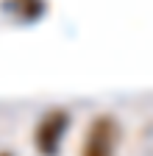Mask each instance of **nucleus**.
I'll use <instances>...</instances> for the list:
<instances>
[{
  "instance_id": "nucleus-1",
  "label": "nucleus",
  "mask_w": 153,
  "mask_h": 156,
  "mask_svg": "<svg viewBox=\"0 0 153 156\" xmlns=\"http://www.w3.org/2000/svg\"><path fill=\"white\" fill-rule=\"evenodd\" d=\"M67 123H70V117H67L64 109H53L39 120L33 140H36V151L42 156H53L59 151V145L64 140V131H67Z\"/></svg>"
},
{
  "instance_id": "nucleus-2",
  "label": "nucleus",
  "mask_w": 153,
  "mask_h": 156,
  "mask_svg": "<svg viewBox=\"0 0 153 156\" xmlns=\"http://www.w3.org/2000/svg\"><path fill=\"white\" fill-rule=\"evenodd\" d=\"M114 123L109 117H98V120L89 123V131H86V140H84V151L81 156H111L114 153Z\"/></svg>"
},
{
  "instance_id": "nucleus-3",
  "label": "nucleus",
  "mask_w": 153,
  "mask_h": 156,
  "mask_svg": "<svg viewBox=\"0 0 153 156\" xmlns=\"http://www.w3.org/2000/svg\"><path fill=\"white\" fill-rule=\"evenodd\" d=\"M0 156H9V153H0Z\"/></svg>"
}]
</instances>
